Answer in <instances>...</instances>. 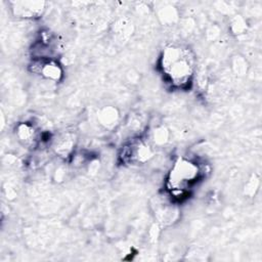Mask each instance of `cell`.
I'll return each mask as SVG.
<instances>
[{"mask_svg":"<svg viewBox=\"0 0 262 262\" xmlns=\"http://www.w3.org/2000/svg\"><path fill=\"white\" fill-rule=\"evenodd\" d=\"M167 138H168V133H167L166 129L159 128L155 131V135H154L155 142H157L159 144H162V143H165L167 141Z\"/></svg>","mask_w":262,"mask_h":262,"instance_id":"9","label":"cell"},{"mask_svg":"<svg viewBox=\"0 0 262 262\" xmlns=\"http://www.w3.org/2000/svg\"><path fill=\"white\" fill-rule=\"evenodd\" d=\"M194 55L182 45L166 47L160 57V68L166 79L175 87H185L194 72Z\"/></svg>","mask_w":262,"mask_h":262,"instance_id":"1","label":"cell"},{"mask_svg":"<svg viewBox=\"0 0 262 262\" xmlns=\"http://www.w3.org/2000/svg\"><path fill=\"white\" fill-rule=\"evenodd\" d=\"M74 147V136L72 134L66 133L55 140L54 148L56 152L62 157L69 156Z\"/></svg>","mask_w":262,"mask_h":262,"instance_id":"7","label":"cell"},{"mask_svg":"<svg viewBox=\"0 0 262 262\" xmlns=\"http://www.w3.org/2000/svg\"><path fill=\"white\" fill-rule=\"evenodd\" d=\"M201 174L202 171L196 162L183 157L178 158L168 174V189L174 196L185 193L196 183Z\"/></svg>","mask_w":262,"mask_h":262,"instance_id":"2","label":"cell"},{"mask_svg":"<svg viewBox=\"0 0 262 262\" xmlns=\"http://www.w3.org/2000/svg\"><path fill=\"white\" fill-rule=\"evenodd\" d=\"M10 4L13 15L24 19L38 18L45 10V2L41 1H13Z\"/></svg>","mask_w":262,"mask_h":262,"instance_id":"4","label":"cell"},{"mask_svg":"<svg viewBox=\"0 0 262 262\" xmlns=\"http://www.w3.org/2000/svg\"><path fill=\"white\" fill-rule=\"evenodd\" d=\"M98 120L101 125H103L105 128H112L114 127L119 119V115L116 111V108L112 106H105L102 108L98 114Z\"/></svg>","mask_w":262,"mask_h":262,"instance_id":"8","label":"cell"},{"mask_svg":"<svg viewBox=\"0 0 262 262\" xmlns=\"http://www.w3.org/2000/svg\"><path fill=\"white\" fill-rule=\"evenodd\" d=\"M154 156L151 147L143 140H135L123 150V159L130 164H144Z\"/></svg>","mask_w":262,"mask_h":262,"instance_id":"3","label":"cell"},{"mask_svg":"<svg viewBox=\"0 0 262 262\" xmlns=\"http://www.w3.org/2000/svg\"><path fill=\"white\" fill-rule=\"evenodd\" d=\"M33 71L43 78L57 82L62 77V69L59 66V63L51 58L49 59H37L34 62Z\"/></svg>","mask_w":262,"mask_h":262,"instance_id":"5","label":"cell"},{"mask_svg":"<svg viewBox=\"0 0 262 262\" xmlns=\"http://www.w3.org/2000/svg\"><path fill=\"white\" fill-rule=\"evenodd\" d=\"M15 133L18 140L25 145H34L38 141V131L29 122L19 123L15 128Z\"/></svg>","mask_w":262,"mask_h":262,"instance_id":"6","label":"cell"}]
</instances>
